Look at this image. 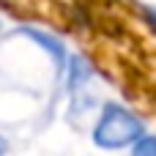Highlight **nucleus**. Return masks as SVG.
<instances>
[{
  "label": "nucleus",
  "mask_w": 156,
  "mask_h": 156,
  "mask_svg": "<svg viewBox=\"0 0 156 156\" xmlns=\"http://www.w3.org/2000/svg\"><path fill=\"white\" fill-rule=\"evenodd\" d=\"M132 156H156V140L154 137H140L137 143H134V151H132Z\"/></svg>",
  "instance_id": "4"
},
{
  "label": "nucleus",
  "mask_w": 156,
  "mask_h": 156,
  "mask_svg": "<svg viewBox=\"0 0 156 156\" xmlns=\"http://www.w3.org/2000/svg\"><path fill=\"white\" fill-rule=\"evenodd\" d=\"M66 71H69V90H77V88H82L90 80V69L85 66L82 58H69Z\"/></svg>",
  "instance_id": "3"
},
{
  "label": "nucleus",
  "mask_w": 156,
  "mask_h": 156,
  "mask_svg": "<svg viewBox=\"0 0 156 156\" xmlns=\"http://www.w3.org/2000/svg\"><path fill=\"white\" fill-rule=\"evenodd\" d=\"M16 33H19V36H25V38H30L33 44H38V47H41V49H44V52H47V55H49L60 69H66V66H69V49H66V44H63L58 36L44 33V30L30 27V25H27V27H19Z\"/></svg>",
  "instance_id": "2"
},
{
  "label": "nucleus",
  "mask_w": 156,
  "mask_h": 156,
  "mask_svg": "<svg viewBox=\"0 0 156 156\" xmlns=\"http://www.w3.org/2000/svg\"><path fill=\"white\" fill-rule=\"evenodd\" d=\"M140 137H145L143 121L129 112L121 104H104L96 126H93V143L104 151H118L126 145H134Z\"/></svg>",
  "instance_id": "1"
},
{
  "label": "nucleus",
  "mask_w": 156,
  "mask_h": 156,
  "mask_svg": "<svg viewBox=\"0 0 156 156\" xmlns=\"http://www.w3.org/2000/svg\"><path fill=\"white\" fill-rule=\"evenodd\" d=\"M5 148H8V145H5V140L0 137V156H5Z\"/></svg>",
  "instance_id": "5"
}]
</instances>
